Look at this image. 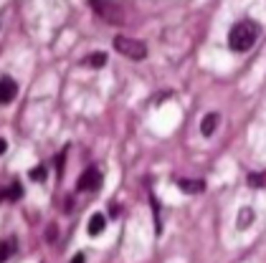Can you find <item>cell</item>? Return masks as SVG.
I'll use <instances>...</instances> for the list:
<instances>
[{
    "mask_svg": "<svg viewBox=\"0 0 266 263\" xmlns=\"http://www.w3.org/2000/svg\"><path fill=\"white\" fill-rule=\"evenodd\" d=\"M104 228H107V218L102 213L89 218V235H99V233H104Z\"/></svg>",
    "mask_w": 266,
    "mask_h": 263,
    "instance_id": "8",
    "label": "cell"
},
{
    "mask_svg": "<svg viewBox=\"0 0 266 263\" xmlns=\"http://www.w3.org/2000/svg\"><path fill=\"white\" fill-rule=\"evenodd\" d=\"M31 177L33 180H46V167H33L31 170Z\"/></svg>",
    "mask_w": 266,
    "mask_h": 263,
    "instance_id": "14",
    "label": "cell"
},
{
    "mask_svg": "<svg viewBox=\"0 0 266 263\" xmlns=\"http://www.w3.org/2000/svg\"><path fill=\"white\" fill-rule=\"evenodd\" d=\"M3 197H8V200H20V197H23V185H20V182H13V185L3 193Z\"/></svg>",
    "mask_w": 266,
    "mask_h": 263,
    "instance_id": "11",
    "label": "cell"
},
{
    "mask_svg": "<svg viewBox=\"0 0 266 263\" xmlns=\"http://www.w3.org/2000/svg\"><path fill=\"white\" fill-rule=\"evenodd\" d=\"M0 86H3V91H0V101H3V104H10V101L15 99V94H18V84L13 81V76H3Z\"/></svg>",
    "mask_w": 266,
    "mask_h": 263,
    "instance_id": "5",
    "label": "cell"
},
{
    "mask_svg": "<svg viewBox=\"0 0 266 263\" xmlns=\"http://www.w3.org/2000/svg\"><path fill=\"white\" fill-rule=\"evenodd\" d=\"M91 10L107 23H125V10L114 3H91Z\"/></svg>",
    "mask_w": 266,
    "mask_h": 263,
    "instance_id": "3",
    "label": "cell"
},
{
    "mask_svg": "<svg viewBox=\"0 0 266 263\" xmlns=\"http://www.w3.org/2000/svg\"><path fill=\"white\" fill-rule=\"evenodd\" d=\"M112 43H114L117 54H122V56H127L132 61H142L147 56V46L142 41H134V38H127V36H114Z\"/></svg>",
    "mask_w": 266,
    "mask_h": 263,
    "instance_id": "2",
    "label": "cell"
},
{
    "mask_svg": "<svg viewBox=\"0 0 266 263\" xmlns=\"http://www.w3.org/2000/svg\"><path fill=\"white\" fill-rule=\"evenodd\" d=\"M13 251H15V238H5V241H3V253H0V261L5 263L10 256H13Z\"/></svg>",
    "mask_w": 266,
    "mask_h": 263,
    "instance_id": "10",
    "label": "cell"
},
{
    "mask_svg": "<svg viewBox=\"0 0 266 263\" xmlns=\"http://www.w3.org/2000/svg\"><path fill=\"white\" fill-rule=\"evenodd\" d=\"M104 64H107V54H91V56H86V66H91V68H102Z\"/></svg>",
    "mask_w": 266,
    "mask_h": 263,
    "instance_id": "12",
    "label": "cell"
},
{
    "mask_svg": "<svg viewBox=\"0 0 266 263\" xmlns=\"http://www.w3.org/2000/svg\"><path fill=\"white\" fill-rule=\"evenodd\" d=\"M99 185H102V172H99L96 167H89V170L79 177L76 190H79V193H91V190H99Z\"/></svg>",
    "mask_w": 266,
    "mask_h": 263,
    "instance_id": "4",
    "label": "cell"
},
{
    "mask_svg": "<svg viewBox=\"0 0 266 263\" xmlns=\"http://www.w3.org/2000/svg\"><path fill=\"white\" fill-rule=\"evenodd\" d=\"M249 185L251 188H266V172H251L249 175Z\"/></svg>",
    "mask_w": 266,
    "mask_h": 263,
    "instance_id": "13",
    "label": "cell"
},
{
    "mask_svg": "<svg viewBox=\"0 0 266 263\" xmlns=\"http://www.w3.org/2000/svg\"><path fill=\"white\" fill-rule=\"evenodd\" d=\"M251 218H254V213H251L249 207H244V210L238 213V218H236V225H238L241 230H246V228L251 225Z\"/></svg>",
    "mask_w": 266,
    "mask_h": 263,
    "instance_id": "9",
    "label": "cell"
},
{
    "mask_svg": "<svg viewBox=\"0 0 266 263\" xmlns=\"http://www.w3.org/2000/svg\"><path fill=\"white\" fill-rule=\"evenodd\" d=\"M218 122H221V117H218L215 112L205 114L203 122H200V132H203V137H213V132H215V127H218Z\"/></svg>",
    "mask_w": 266,
    "mask_h": 263,
    "instance_id": "6",
    "label": "cell"
},
{
    "mask_svg": "<svg viewBox=\"0 0 266 263\" xmlns=\"http://www.w3.org/2000/svg\"><path fill=\"white\" fill-rule=\"evenodd\" d=\"M178 188H180L183 193L196 195V193H203V190H205V182H203V180H188V177H183V180H178Z\"/></svg>",
    "mask_w": 266,
    "mask_h": 263,
    "instance_id": "7",
    "label": "cell"
},
{
    "mask_svg": "<svg viewBox=\"0 0 266 263\" xmlns=\"http://www.w3.org/2000/svg\"><path fill=\"white\" fill-rule=\"evenodd\" d=\"M256 38H259V25H256V20H238L233 28H231V33H228V46H231V51H238V54H244V51H249L254 43H256Z\"/></svg>",
    "mask_w": 266,
    "mask_h": 263,
    "instance_id": "1",
    "label": "cell"
},
{
    "mask_svg": "<svg viewBox=\"0 0 266 263\" xmlns=\"http://www.w3.org/2000/svg\"><path fill=\"white\" fill-rule=\"evenodd\" d=\"M71 263H84V256H81V253H79V256H74V258H71Z\"/></svg>",
    "mask_w": 266,
    "mask_h": 263,
    "instance_id": "15",
    "label": "cell"
}]
</instances>
